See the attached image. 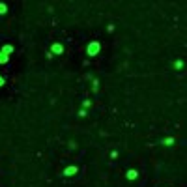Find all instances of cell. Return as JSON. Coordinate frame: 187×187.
<instances>
[{"mask_svg":"<svg viewBox=\"0 0 187 187\" xmlns=\"http://www.w3.org/2000/svg\"><path fill=\"white\" fill-rule=\"evenodd\" d=\"M51 51H53L54 54H62V53H64V47L60 45V43H54V45L51 47Z\"/></svg>","mask_w":187,"mask_h":187,"instance_id":"obj_2","label":"cell"},{"mask_svg":"<svg viewBox=\"0 0 187 187\" xmlns=\"http://www.w3.org/2000/svg\"><path fill=\"white\" fill-rule=\"evenodd\" d=\"M99 49H101L99 41H92L88 47H86V54H88V56H95V54L99 53Z\"/></svg>","mask_w":187,"mask_h":187,"instance_id":"obj_1","label":"cell"},{"mask_svg":"<svg viewBox=\"0 0 187 187\" xmlns=\"http://www.w3.org/2000/svg\"><path fill=\"white\" fill-rule=\"evenodd\" d=\"M77 166H67L66 170H64V176H73V174H77Z\"/></svg>","mask_w":187,"mask_h":187,"instance_id":"obj_3","label":"cell"},{"mask_svg":"<svg viewBox=\"0 0 187 187\" xmlns=\"http://www.w3.org/2000/svg\"><path fill=\"white\" fill-rule=\"evenodd\" d=\"M8 60H10V58H8L6 54H2V53H0V64H8Z\"/></svg>","mask_w":187,"mask_h":187,"instance_id":"obj_8","label":"cell"},{"mask_svg":"<svg viewBox=\"0 0 187 187\" xmlns=\"http://www.w3.org/2000/svg\"><path fill=\"white\" fill-rule=\"evenodd\" d=\"M127 180H137V170H127Z\"/></svg>","mask_w":187,"mask_h":187,"instance_id":"obj_5","label":"cell"},{"mask_svg":"<svg viewBox=\"0 0 187 187\" xmlns=\"http://www.w3.org/2000/svg\"><path fill=\"white\" fill-rule=\"evenodd\" d=\"M0 86H4V77L0 75Z\"/></svg>","mask_w":187,"mask_h":187,"instance_id":"obj_9","label":"cell"},{"mask_svg":"<svg viewBox=\"0 0 187 187\" xmlns=\"http://www.w3.org/2000/svg\"><path fill=\"white\" fill-rule=\"evenodd\" d=\"M172 142H174V138L169 137V138H165V140H161V144H166V146H169V144H172Z\"/></svg>","mask_w":187,"mask_h":187,"instance_id":"obj_7","label":"cell"},{"mask_svg":"<svg viewBox=\"0 0 187 187\" xmlns=\"http://www.w3.org/2000/svg\"><path fill=\"white\" fill-rule=\"evenodd\" d=\"M11 53H13V47H11V45H4L2 47V54H6V56H8V54H11Z\"/></svg>","mask_w":187,"mask_h":187,"instance_id":"obj_4","label":"cell"},{"mask_svg":"<svg viewBox=\"0 0 187 187\" xmlns=\"http://www.w3.org/2000/svg\"><path fill=\"white\" fill-rule=\"evenodd\" d=\"M6 10H8V6H6L4 2H0V15H4V13H6Z\"/></svg>","mask_w":187,"mask_h":187,"instance_id":"obj_6","label":"cell"}]
</instances>
